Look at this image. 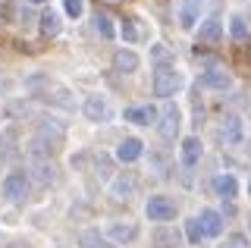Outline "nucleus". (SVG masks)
Listing matches in <instances>:
<instances>
[{
    "label": "nucleus",
    "mask_w": 251,
    "mask_h": 248,
    "mask_svg": "<svg viewBox=\"0 0 251 248\" xmlns=\"http://www.w3.org/2000/svg\"><path fill=\"white\" fill-rule=\"evenodd\" d=\"M179 88H182V75H179L176 69L160 66V69L154 73V95H157V98H173Z\"/></svg>",
    "instance_id": "obj_1"
},
{
    "label": "nucleus",
    "mask_w": 251,
    "mask_h": 248,
    "mask_svg": "<svg viewBox=\"0 0 251 248\" xmlns=\"http://www.w3.org/2000/svg\"><path fill=\"white\" fill-rule=\"evenodd\" d=\"M145 214L151 217L154 223H167V220H173V217H176V204H173L167 195H154V198H148Z\"/></svg>",
    "instance_id": "obj_2"
},
{
    "label": "nucleus",
    "mask_w": 251,
    "mask_h": 248,
    "mask_svg": "<svg viewBox=\"0 0 251 248\" xmlns=\"http://www.w3.org/2000/svg\"><path fill=\"white\" fill-rule=\"evenodd\" d=\"M25 195H28V176L25 173H10L3 179V198L16 204V201H22Z\"/></svg>",
    "instance_id": "obj_3"
},
{
    "label": "nucleus",
    "mask_w": 251,
    "mask_h": 248,
    "mask_svg": "<svg viewBox=\"0 0 251 248\" xmlns=\"http://www.w3.org/2000/svg\"><path fill=\"white\" fill-rule=\"evenodd\" d=\"M179 126H182V113H179L176 104H167L160 110V135L163 138H176Z\"/></svg>",
    "instance_id": "obj_4"
},
{
    "label": "nucleus",
    "mask_w": 251,
    "mask_h": 248,
    "mask_svg": "<svg viewBox=\"0 0 251 248\" xmlns=\"http://www.w3.org/2000/svg\"><path fill=\"white\" fill-rule=\"evenodd\" d=\"M220 38H223V22H220L217 16L204 19L201 28H198V44H207V48H217Z\"/></svg>",
    "instance_id": "obj_5"
},
{
    "label": "nucleus",
    "mask_w": 251,
    "mask_h": 248,
    "mask_svg": "<svg viewBox=\"0 0 251 248\" xmlns=\"http://www.w3.org/2000/svg\"><path fill=\"white\" fill-rule=\"evenodd\" d=\"M242 135H245V126H242L239 116H223V123H220V138H223L226 145H239Z\"/></svg>",
    "instance_id": "obj_6"
},
{
    "label": "nucleus",
    "mask_w": 251,
    "mask_h": 248,
    "mask_svg": "<svg viewBox=\"0 0 251 248\" xmlns=\"http://www.w3.org/2000/svg\"><path fill=\"white\" fill-rule=\"evenodd\" d=\"M151 242H154V248H179L182 245V236H179V229H173V226H157Z\"/></svg>",
    "instance_id": "obj_7"
},
{
    "label": "nucleus",
    "mask_w": 251,
    "mask_h": 248,
    "mask_svg": "<svg viewBox=\"0 0 251 248\" xmlns=\"http://www.w3.org/2000/svg\"><path fill=\"white\" fill-rule=\"evenodd\" d=\"M141 151H145V145H141L138 138H123V142L116 145V160H123V164H132V160L141 157Z\"/></svg>",
    "instance_id": "obj_8"
},
{
    "label": "nucleus",
    "mask_w": 251,
    "mask_h": 248,
    "mask_svg": "<svg viewBox=\"0 0 251 248\" xmlns=\"http://www.w3.org/2000/svg\"><path fill=\"white\" fill-rule=\"evenodd\" d=\"M113 69H116L120 75L135 73V69H138V53H135V50H116V53H113Z\"/></svg>",
    "instance_id": "obj_9"
},
{
    "label": "nucleus",
    "mask_w": 251,
    "mask_h": 248,
    "mask_svg": "<svg viewBox=\"0 0 251 248\" xmlns=\"http://www.w3.org/2000/svg\"><path fill=\"white\" fill-rule=\"evenodd\" d=\"M107 113H110V107H107V100L100 98V95L85 98V116H88V120L100 123V120H107Z\"/></svg>",
    "instance_id": "obj_10"
},
{
    "label": "nucleus",
    "mask_w": 251,
    "mask_h": 248,
    "mask_svg": "<svg viewBox=\"0 0 251 248\" xmlns=\"http://www.w3.org/2000/svg\"><path fill=\"white\" fill-rule=\"evenodd\" d=\"M214 192L220 198H235V192H239V182H235V176L232 173H220V176H214Z\"/></svg>",
    "instance_id": "obj_11"
},
{
    "label": "nucleus",
    "mask_w": 251,
    "mask_h": 248,
    "mask_svg": "<svg viewBox=\"0 0 251 248\" xmlns=\"http://www.w3.org/2000/svg\"><path fill=\"white\" fill-rule=\"evenodd\" d=\"M198 223H201L204 236H220V232H223V217H220L217 211H201Z\"/></svg>",
    "instance_id": "obj_12"
},
{
    "label": "nucleus",
    "mask_w": 251,
    "mask_h": 248,
    "mask_svg": "<svg viewBox=\"0 0 251 248\" xmlns=\"http://www.w3.org/2000/svg\"><path fill=\"white\" fill-rule=\"evenodd\" d=\"M229 73H223V69H207V73L201 75V85L204 88H217V91H226L229 88Z\"/></svg>",
    "instance_id": "obj_13"
},
{
    "label": "nucleus",
    "mask_w": 251,
    "mask_h": 248,
    "mask_svg": "<svg viewBox=\"0 0 251 248\" xmlns=\"http://www.w3.org/2000/svg\"><path fill=\"white\" fill-rule=\"evenodd\" d=\"M154 120H157L154 107H129L126 110V123H135V126H151Z\"/></svg>",
    "instance_id": "obj_14"
},
{
    "label": "nucleus",
    "mask_w": 251,
    "mask_h": 248,
    "mask_svg": "<svg viewBox=\"0 0 251 248\" xmlns=\"http://www.w3.org/2000/svg\"><path fill=\"white\" fill-rule=\"evenodd\" d=\"M107 236L116 239V242H132V239L138 236V226H135V223H110Z\"/></svg>",
    "instance_id": "obj_15"
},
{
    "label": "nucleus",
    "mask_w": 251,
    "mask_h": 248,
    "mask_svg": "<svg viewBox=\"0 0 251 248\" xmlns=\"http://www.w3.org/2000/svg\"><path fill=\"white\" fill-rule=\"evenodd\" d=\"M201 16V0H185L182 6H179V22H182V28H192L195 22Z\"/></svg>",
    "instance_id": "obj_16"
},
{
    "label": "nucleus",
    "mask_w": 251,
    "mask_h": 248,
    "mask_svg": "<svg viewBox=\"0 0 251 248\" xmlns=\"http://www.w3.org/2000/svg\"><path fill=\"white\" fill-rule=\"evenodd\" d=\"M198 160H201V142H198V138H185V142H182V164L195 167Z\"/></svg>",
    "instance_id": "obj_17"
},
{
    "label": "nucleus",
    "mask_w": 251,
    "mask_h": 248,
    "mask_svg": "<svg viewBox=\"0 0 251 248\" xmlns=\"http://www.w3.org/2000/svg\"><path fill=\"white\" fill-rule=\"evenodd\" d=\"M82 245H85V248H113V242H110V239H104L100 232H94V229L82 232Z\"/></svg>",
    "instance_id": "obj_18"
},
{
    "label": "nucleus",
    "mask_w": 251,
    "mask_h": 248,
    "mask_svg": "<svg viewBox=\"0 0 251 248\" xmlns=\"http://www.w3.org/2000/svg\"><path fill=\"white\" fill-rule=\"evenodd\" d=\"M57 32H60V16H57V13H50V10H47L44 16H41V35H47V38H50V35H57Z\"/></svg>",
    "instance_id": "obj_19"
},
{
    "label": "nucleus",
    "mask_w": 251,
    "mask_h": 248,
    "mask_svg": "<svg viewBox=\"0 0 251 248\" xmlns=\"http://www.w3.org/2000/svg\"><path fill=\"white\" fill-rule=\"evenodd\" d=\"M94 28L104 38H113V19H110L107 13H94Z\"/></svg>",
    "instance_id": "obj_20"
},
{
    "label": "nucleus",
    "mask_w": 251,
    "mask_h": 248,
    "mask_svg": "<svg viewBox=\"0 0 251 248\" xmlns=\"http://www.w3.org/2000/svg\"><path fill=\"white\" fill-rule=\"evenodd\" d=\"M132 192H135V182H132V179H120V182L113 185V198L116 201H129Z\"/></svg>",
    "instance_id": "obj_21"
},
{
    "label": "nucleus",
    "mask_w": 251,
    "mask_h": 248,
    "mask_svg": "<svg viewBox=\"0 0 251 248\" xmlns=\"http://www.w3.org/2000/svg\"><path fill=\"white\" fill-rule=\"evenodd\" d=\"M217 248H248V239L245 236H226Z\"/></svg>",
    "instance_id": "obj_22"
},
{
    "label": "nucleus",
    "mask_w": 251,
    "mask_h": 248,
    "mask_svg": "<svg viewBox=\"0 0 251 248\" xmlns=\"http://www.w3.org/2000/svg\"><path fill=\"white\" fill-rule=\"evenodd\" d=\"M229 32H232V38H235V41H245V38H248V28H245V22H242L239 16H235V19H232V25H229Z\"/></svg>",
    "instance_id": "obj_23"
},
{
    "label": "nucleus",
    "mask_w": 251,
    "mask_h": 248,
    "mask_svg": "<svg viewBox=\"0 0 251 248\" xmlns=\"http://www.w3.org/2000/svg\"><path fill=\"white\" fill-rule=\"evenodd\" d=\"M201 239H204V229H201L198 217H195V220L188 223V242H201Z\"/></svg>",
    "instance_id": "obj_24"
},
{
    "label": "nucleus",
    "mask_w": 251,
    "mask_h": 248,
    "mask_svg": "<svg viewBox=\"0 0 251 248\" xmlns=\"http://www.w3.org/2000/svg\"><path fill=\"white\" fill-rule=\"evenodd\" d=\"M63 10H66L69 16H82L85 3H82V0H63Z\"/></svg>",
    "instance_id": "obj_25"
},
{
    "label": "nucleus",
    "mask_w": 251,
    "mask_h": 248,
    "mask_svg": "<svg viewBox=\"0 0 251 248\" xmlns=\"http://www.w3.org/2000/svg\"><path fill=\"white\" fill-rule=\"evenodd\" d=\"M132 22H135V19H126L123 22V38H126V41H138V28L132 25Z\"/></svg>",
    "instance_id": "obj_26"
},
{
    "label": "nucleus",
    "mask_w": 251,
    "mask_h": 248,
    "mask_svg": "<svg viewBox=\"0 0 251 248\" xmlns=\"http://www.w3.org/2000/svg\"><path fill=\"white\" fill-rule=\"evenodd\" d=\"M38 179H41V182H53V167L38 164Z\"/></svg>",
    "instance_id": "obj_27"
},
{
    "label": "nucleus",
    "mask_w": 251,
    "mask_h": 248,
    "mask_svg": "<svg viewBox=\"0 0 251 248\" xmlns=\"http://www.w3.org/2000/svg\"><path fill=\"white\" fill-rule=\"evenodd\" d=\"M31 3H47V0H31Z\"/></svg>",
    "instance_id": "obj_28"
},
{
    "label": "nucleus",
    "mask_w": 251,
    "mask_h": 248,
    "mask_svg": "<svg viewBox=\"0 0 251 248\" xmlns=\"http://www.w3.org/2000/svg\"><path fill=\"white\" fill-rule=\"evenodd\" d=\"M248 229H251V217H248Z\"/></svg>",
    "instance_id": "obj_29"
},
{
    "label": "nucleus",
    "mask_w": 251,
    "mask_h": 248,
    "mask_svg": "<svg viewBox=\"0 0 251 248\" xmlns=\"http://www.w3.org/2000/svg\"><path fill=\"white\" fill-rule=\"evenodd\" d=\"M248 195H251V182H248Z\"/></svg>",
    "instance_id": "obj_30"
}]
</instances>
